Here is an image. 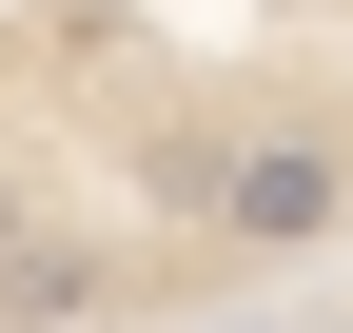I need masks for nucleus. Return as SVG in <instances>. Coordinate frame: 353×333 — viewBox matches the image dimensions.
Instances as JSON below:
<instances>
[{
  "instance_id": "obj_5",
  "label": "nucleus",
  "mask_w": 353,
  "mask_h": 333,
  "mask_svg": "<svg viewBox=\"0 0 353 333\" xmlns=\"http://www.w3.org/2000/svg\"><path fill=\"white\" fill-rule=\"evenodd\" d=\"M314 333H353V314H314Z\"/></svg>"
},
{
  "instance_id": "obj_6",
  "label": "nucleus",
  "mask_w": 353,
  "mask_h": 333,
  "mask_svg": "<svg viewBox=\"0 0 353 333\" xmlns=\"http://www.w3.org/2000/svg\"><path fill=\"white\" fill-rule=\"evenodd\" d=\"M236 333H255V314H236Z\"/></svg>"
},
{
  "instance_id": "obj_2",
  "label": "nucleus",
  "mask_w": 353,
  "mask_h": 333,
  "mask_svg": "<svg viewBox=\"0 0 353 333\" xmlns=\"http://www.w3.org/2000/svg\"><path fill=\"white\" fill-rule=\"evenodd\" d=\"M138 314V255L118 235H39V255H0V333H99Z\"/></svg>"
},
{
  "instance_id": "obj_1",
  "label": "nucleus",
  "mask_w": 353,
  "mask_h": 333,
  "mask_svg": "<svg viewBox=\"0 0 353 333\" xmlns=\"http://www.w3.org/2000/svg\"><path fill=\"white\" fill-rule=\"evenodd\" d=\"M196 235H236V255H334V235H353V138H334V118H236Z\"/></svg>"
},
{
  "instance_id": "obj_3",
  "label": "nucleus",
  "mask_w": 353,
  "mask_h": 333,
  "mask_svg": "<svg viewBox=\"0 0 353 333\" xmlns=\"http://www.w3.org/2000/svg\"><path fill=\"white\" fill-rule=\"evenodd\" d=\"M216 138H236V118H157V138H118V196L196 235V196H216Z\"/></svg>"
},
{
  "instance_id": "obj_4",
  "label": "nucleus",
  "mask_w": 353,
  "mask_h": 333,
  "mask_svg": "<svg viewBox=\"0 0 353 333\" xmlns=\"http://www.w3.org/2000/svg\"><path fill=\"white\" fill-rule=\"evenodd\" d=\"M39 235H59V216H39V196H20V177H0V255H39Z\"/></svg>"
}]
</instances>
